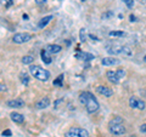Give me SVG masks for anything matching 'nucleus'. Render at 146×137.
Here are the masks:
<instances>
[{"mask_svg":"<svg viewBox=\"0 0 146 137\" xmlns=\"http://www.w3.org/2000/svg\"><path fill=\"white\" fill-rule=\"evenodd\" d=\"M79 102L82 104H84L85 108H86V112L93 114V113H96L100 108V104L98 102V99L95 98V96L93 94L88 92V91H84L79 95Z\"/></svg>","mask_w":146,"mask_h":137,"instance_id":"nucleus-1","label":"nucleus"},{"mask_svg":"<svg viewBox=\"0 0 146 137\" xmlns=\"http://www.w3.org/2000/svg\"><path fill=\"white\" fill-rule=\"evenodd\" d=\"M123 118L121 117H116L110 121V132L115 136H122L125 134V126L123 125Z\"/></svg>","mask_w":146,"mask_h":137,"instance_id":"nucleus-2","label":"nucleus"},{"mask_svg":"<svg viewBox=\"0 0 146 137\" xmlns=\"http://www.w3.org/2000/svg\"><path fill=\"white\" fill-rule=\"evenodd\" d=\"M29 73L35 79H38L40 81H48L50 79V73L46 69H44V68H42L40 66H36V65L29 67Z\"/></svg>","mask_w":146,"mask_h":137,"instance_id":"nucleus-3","label":"nucleus"},{"mask_svg":"<svg viewBox=\"0 0 146 137\" xmlns=\"http://www.w3.org/2000/svg\"><path fill=\"white\" fill-rule=\"evenodd\" d=\"M66 137H90L89 132L83 127H71L66 132Z\"/></svg>","mask_w":146,"mask_h":137,"instance_id":"nucleus-4","label":"nucleus"},{"mask_svg":"<svg viewBox=\"0 0 146 137\" xmlns=\"http://www.w3.org/2000/svg\"><path fill=\"white\" fill-rule=\"evenodd\" d=\"M107 79L113 84H118L119 80L124 76V70L123 69H118V70H108L106 73Z\"/></svg>","mask_w":146,"mask_h":137,"instance_id":"nucleus-5","label":"nucleus"},{"mask_svg":"<svg viewBox=\"0 0 146 137\" xmlns=\"http://www.w3.org/2000/svg\"><path fill=\"white\" fill-rule=\"evenodd\" d=\"M32 39V35L29 33H16L12 36V41L15 44H25L28 43Z\"/></svg>","mask_w":146,"mask_h":137,"instance_id":"nucleus-6","label":"nucleus"},{"mask_svg":"<svg viewBox=\"0 0 146 137\" xmlns=\"http://www.w3.org/2000/svg\"><path fill=\"white\" fill-rule=\"evenodd\" d=\"M129 106L131 108H135V109H140V111H144L146 104L144 101H141V99L136 98L135 96H131V97L129 98Z\"/></svg>","mask_w":146,"mask_h":137,"instance_id":"nucleus-7","label":"nucleus"},{"mask_svg":"<svg viewBox=\"0 0 146 137\" xmlns=\"http://www.w3.org/2000/svg\"><path fill=\"white\" fill-rule=\"evenodd\" d=\"M6 106L10 108H22L25 107V101L21 98H13L6 102Z\"/></svg>","mask_w":146,"mask_h":137,"instance_id":"nucleus-8","label":"nucleus"},{"mask_svg":"<svg viewBox=\"0 0 146 137\" xmlns=\"http://www.w3.org/2000/svg\"><path fill=\"white\" fill-rule=\"evenodd\" d=\"M96 90H98V92H99L100 95L105 96V97H111V96L113 95L112 89L107 88V86H99V88H98Z\"/></svg>","mask_w":146,"mask_h":137,"instance_id":"nucleus-9","label":"nucleus"},{"mask_svg":"<svg viewBox=\"0 0 146 137\" xmlns=\"http://www.w3.org/2000/svg\"><path fill=\"white\" fill-rule=\"evenodd\" d=\"M49 106H50V99H49V97H44V98L39 99V101L35 103V108L36 109H45V108H48Z\"/></svg>","mask_w":146,"mask_h":137,"instance_id":"nucleus-10","label":"nucleus"},{"mask_svg":"<svg viewBox=\"0 0 146 137\" xmlns=\"http://www.w3.org/2000/svg\"><path fill=\"white\" fill-rule=\"evenodd\" d=\"M107 52L110 55H121L122 52V46L118 44H112L111 46L107 47Z\"/></svg>","mask_w":146,"mask_h":137,"instance_id":"nucleus-11","label":"nucleus"},{"mask_svg":"<svg viewBox=\"0 0 146 137\" xmlns=\"http://www.w3.org/2000/svg\"><path fill=\"white\" fill-rule=\"evenodd\" d=\"M10 117H11V120L17 123V124H22V123L25 121V117L22 115V114L17 113V112H11Z\"/></svg>","mask_w":146,"mask_h":137,"instance_id":"nucleus-12","label":"nucleus"},{"mask_svg":"<svg viewBox=\"0 0 146 137\" xmlns=\"http://www.w3.org/2000/svg\"><path fill=\"white\" fill-rule=\"evenodd\" d=\"M40 57H42V61L45 63V65H50L51 63V53H49L46 50H42V52H40Z\"/></svg>","mask_w":146,"mask_h":137,"instance_id":"nucleus-13","label":"nucleus"},{"mask_svg":"<svg viewBox=\"0 0 146 137\" xmlns=\"http://www.w3.org/2000/svg\"><path fill=\"white\" fill-rule=\"evenodd\" d=\"M45 50H46L49 53L52 55V53H58L62 50V47L60 46V45H56V44H50V45H48Z\"/></svg>","mask_w":146,"mask_h":137,"instance_id":"nucleus-14","label":"nucleus"},{"mask_svg":"<svg viewBox=\"0 0 146 137\" xmlns=\"http://www.w3.org/2000/svg\"><path fill=\"white\" fill-rule=\"evenodd\" d=\"M76 58L83 60V61H91V60H94V55L86 53V52H78L76 55Z\"/></svg>","mask_w":146,"mask_h":137,"instance_id":"nucleus-15","label":"nucleus"},{"mask_svg":"<svg viewBox=\"0 0 146 137\" xmlns=\"http://www.w3.org/2000/svg\"><path fill=\"white\" fill-rule=\"evenodd\" d=\"M101 63H102V66H106V67L115 66V65L118 63V60L117 58H113V57H105V58L101 60Z\"/></svg>","mask_w":146,"mask_h":137,"instance_id":"nucleus-16","label":"nucleus"},{"mask_svg":"<svg viewBox=\"0 0 146 137\" xmlns=\"http://www.w3.org/2000/svg\"><path fill=\"white\" fill-rule=\"evenodd\" d=\"M52 18H54V16H52V15H49V16H46V17L42 18V20L39 21V23H38V28L43 29L44 27H46V26H48V23H49V22L52 20Z\"/></svg>","mask_w":146,"mask_h":137,"instance_id":"nucleus-17","label":"nucleus"},{"mask_svg":"<svg viewBox=\"0 0 146 137\" xmlns=\"http://www.w3.org/2000/svg\"><path fill=\"white\" fill-rule=\"evenodd\" d=\"M122 55H124V56L127 57H130L131 55H133V51H131V49L129 46H127V45H124V46H122Z\"/></svg>","mask_w":146,"mask_h":137,"instance_id":"nucleus-18","label":"nucleus"},{"mask_svg":"<svg viewBox=\"0 0 146 137\" xmlns=\"http://www.w3.org/2000/svg\"><path fill=\"white\" fill-rule=\"evenodd\" d=\"M33 61H34V57L31 56V55H27V56L22 57V63H23V65H32Z\"/></svg>","mask_w":146,"mask_h":137,"instance_id":"nucleus-19","label":"nucleus"},{"mask_svg":"<svg viewBox=\"0 0 146 137\" xmlns=\"http://www.w3.org/2000/svg\"><path fill=\"white\" fill-rule=\"evenodd\" d=\"M110 36H124L125 33L124 32H122V30H112V32H110L108 33Z\"/></svg>","mask_w":146,"mask_h":137,"instance_id":"nucleus-20","label":"nucleus"},{"mask_svg":"<svg viewBox=\"0 0 146 137\" xmlns=\"http://www.w3.org/2000/svg\"><path fill=\"white\" fill-rule=\"evenodd\" d=\"M79 39H80V41L82 43H84L85 40H86V30L84 28H82L79 30Z\"/></svg>","mask_w":146,"mask_h":137,"instance_id":"nucleus-21","label":"nucleus"},{"mask_svg":"<svg viewBox=\"0 0 146 137\" xmlns=\"http://www.w3.org/2000/svg\"><path fill=\"white\" fill-rule=\"evenodd\" d=\"M21 83L23 85H28L29 84V76L27 74H21Z\"/></svg>","mask_w":146,"mask_h":137,"instance_id":"nucleus-22","label":"nucleus"},{"mask_svg":"<svg viewBox=\"0 0 146 137\" xmlns=\"http://www.w3.org/2000/svg\"><path fill=\"white\" fill-rule=\"evenodd\" d=\"M122 1L125 4V6L128 9H131V7L134 6V0H122Z\"/></svg>","mask_w":146,"mask_h":137,"instance_id":"nucleus-23","label":"nucleus"},{"mask_svg":"<svg viewBox=\"0 0 146 137\" xmlns=\"http://www.w3.org/2000/svg\"><path fill=\"white\" fill-rule=\"evenodd\" d=\"M62 80H63V75L61 74L56 80L54 81V85H56V86H62Z\"/></svg>","mask_w":146,"mask_h":137,"instance_id":"nucleus-24","label":"nucleus"},{"mask_svg":"<svg viewBox=\"0 0 146 137\" xmlns=\"http://www.w3.org/2000/svg\"><path fill=\"white\" fill-rule=\"evenodd\" d=\"M60 104H63V98H58L57 101H55V103H54V108H56V109H57Z\"/></svg>","mask_w":146,"mask_h":137,"instance_id":"nucleus-25","label":"nucleus"},{"mask_svg":"<svg viewBox=\"0 0 146 137\" xmlns=\"http://www.w3.org/2000/svg\"><path fill=\"white\" fill-rule=\"evenodd\" d=\"M45 3H46V0H35V4H36V5H44V4Z\"/></svg>","mask_w":146,"mask_h":137,"instance_id":"nucleus-26","label":"nucleus"},{"mask_svg":"<svg viewBox=\"0 0 146 137\" xmlns=\"http://www.w3.org/2000/svg\"><path fill=\"white\" fill-rule=\"evenodd\" d=\"M140 131L143 132V134H146V124H143L140 126Z\"/></svg>","mask_w":146,"mask_h":137,"instance_id":"nucleus-27","label":"nucleus"},{"mask_svg":"<svg viewBox=\"0 0 146 137\" xmlns=\"http://www.w3.org/2000/svg\"><path fill=\"white\" fill-rule=\"evenodd\" d=\"M7 88H6V85H4V84H0V92H3V91H6Z\"/></svg>","mask_w":146,"mask_h":137,"instance_id":"nucleus-28","label":"nucleus"},{"mask_svg":"<svg viewBox=\"0 0 146 137\" xmlns=\"http://www.w3.org/2000/svg\"><path fill=\"white\" fill-rule=\"evenodd\" d=\"M3 136H11V131H10V130L3 131Z\"/></svg>","mask_w":146,"mask_h":137,"instance_id":"nucleus-29","label":"nucleus"},{"mask_svg":"<svg viewBox=\"0 0 146 137\" xmlns=\"http://www.w3.org/2000/svg\"><path fill=\"white\" fill-rule=\"evenodd\" d=\"M12 1H13V0H4V3L6 4V6H10L12 4Z\"/></svg>","mask_w":146,"mask_h":137,"instance_id":"nucleus-30","label":"nucleus"},{"mask_svg":"<svg viewBox=\"0 0 146 137\" xmlns=\"http://www.w3.org/2000/svg\"><path fill=\"white\" fill-rule=\"evenodd\" d=\"M129 20H130V22H136V17H135L134 15H130Z\"/></svg>","mask_w":146,"mask_h":137,"instance_id":"nucleus-31","label":"nucleus"},{"mask_svg":"<svg viewBox=\"0 0 146 137\" xmlns=\"http://www.w3.org/2000/svg\"><path fill=\"white\" fill-rule=\"evenodd\" d=\"M127 137H136L135 135H130V136H127Z\"/></svg>","mask_w":146,"mask_h":137,"instance_id":"nucleus-32","label":"nucleus"},{"mask_svg":"<svg viewBox=\"0 0 146 137\" xmlns=\"http://www.w3.org/2000/svg\"><path fill=\"white\" fill-rule=\"evenodd\" d=\"M144 60H145V61H146V56H145V57H144Z\"/></svg>","mask_w":146,"mask_h":137,"instance_id":"nucleus-33","label":"nucleus"},{"mask_svg":"<svg viewBox=\"0 0 146 137\" xmlns=\"http://www.w3.org/2000/svg\"><path fill=\"white\" fill-rule=\"evenodd\" d=\"M82 1H86V0H82Z\"/></svg>","mask_w":146,"mask_h":137,"instance_id":"nucleus-34","label":"nucleus"},{"mask_svg":"<svg viewBox=\"0 0 146 137\" xmlns=\"http://www.w3.org/2000/svg\"><path fill=\"white\" fill-rule=\"evenodd\" d=\"M58 1H61V0H58Z\"/></svg>","mask_w":146,"mask_h":137,"instance_id":"nucleus-35","label":"nucleus"}]
</instances>
